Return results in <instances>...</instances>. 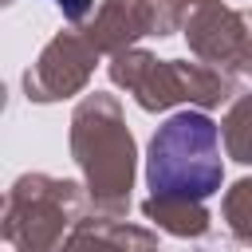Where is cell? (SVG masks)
<instances>
[{
    "label": "cell",
    "instance_id": "obj_1",
    "mask_svg": "<svg viewBox=\"0 0 252 252\" xmlns=\"http://www.w3.org/2000/svg\"><path fill=\"white\" fill-rule=\"evenodd\" d=\"M71 154L83 169L94 213L126 217L134 185V138L114 94H87L71 114Z\"/></svg>",
    "mask_w": 252,
    "mask_h": 252
},
{
    "label": "cell",
    "instance_id": "obj_2",
    "mask_svg": "<svg viewBox=\"0 0 252 252\" xmlns=\"http://www.w3.org/2000/svg\"><path fill=\"white\" fill-rule=\"evenodd\" d=\"M220 130L201 110H181L150 138L146 181L150 197L205 201L220 189Z\"/></svg>",
    "mask_w": 252,
    "mask_h": 252
},
{
    "label": "cell",
    "instance_id": "obj_3",
    "mask_svg": "<svg viewBox=\"0 0 252 252\" xmlns=\"http://www.w3.org/2000/svg\"><path fill=\"white\" fill-rule=\"evenodd\" d=\"M110 79L134 94L142 110H169L177 102L193 106H220L232 98L236 79L213 63H181V59H154L150 51H118L110 63Z\"/></svg>",
    "mask_w": 252,
    "mask_h": 252
},
{
    "label": "cell",
    "instance_id": "obj_4",
    "mask_svg": "<svg viewBox=\"0 0 252 252\" xmlns=\"http://www.w3.org/2000/svg\"><path fill=\"white\" fill-rule=\"evenodd\" d=\"M83 193L75 181L24 173L4 201V240L16 252H63V232L79 224Z\"/></svg>",
    "mask_w": 252,
    "mask_h": 252
},
{
    "label": "cell",
    "instance_id": "obj_5",
    "mask_svg": "<svg viewBox=\"0 0 252 252\" xmlns=\"http://www.w3.org/2000/svg\"><path fill=\"white\" fill-rule=\"evenodd\" d=\"M185 39L201 63H213L228 75H244L252 47L248 12H232L220 0H185Z\"/></svg>",
    "mask_w": 252,
    "mask_h": 252
},
{
    "label": "cell",
    "instance_id": "obj_6",
    "mask_svg": "<svg viewBox=\"0 0 252 252\" xmlns=\"http://www.w3.org/2000/svg\"><path fill=\"white\" fill-rule=\"evenodd\" d=\"M185 24V0H106L87 28L98 51H126L142 35H173Z\"/></svg>",
    "mask_w": 252,
    "mask_h": 252
},
{
    "label": "cell",
    "instance_id": "obj_7",
    "mask_svg": "<svg viewBox=\"0 0 252 252\" xmlns=\"http://www.w3.org/2000/svg\"><path fill=\"white\" fill-rule=\"evenodd\" d=\"M98 47L87 39V32H59L35 59V67L24 71V91L35 102H55L87 87L94 71Z\"/></svg>",
    "mask_w": 252,
    "mask_h": 252
},
{
    "label": "cell",
    "instance_id": "obj_8",
    "mask_svg": "<svg viewBox=\"0 0 252 252\" xmlns=\"http://www.w3.org/2000/svg\"><path fill=\"white\" fill-rule=\"evenodd\" d=\"M63 252H161V248L158 236H150L146 228L122 224L118 217H98V220H79Z\"/></svg>",
    "mask_w": 252,
    "mask_h": 252
},
{
    "label": "cell",
    "instance_id": "obj_9",
    "mask_svg": "<svg viewBox=\"0 0 252 252\" xmlns=\"http://www.w3.org/2000/svg\"><path fill=\"white\" fill-rule=\"evenodd\" d=\"M142 213H146L158 228H165V232H173V236H205V232H209V209H205V201L150 197V201L142 205Z\"/></svg>",
    "mask_w": 252,
    "mask_h": 252
},
{
    "label": "cell",
    "instance_id": "obj_10",
    "mask_svg": "<svg viewBox=\"0 0 252 252\" xmlns=\"http://www.w3.org/2000/svg\"><path fill=\"white\" fill-rule=\"evenodd\" d=\"M224 146H228V158H236L240 165H252V94L232 102L224 118Z\"/></svg>",
    "mask_w": 252,
    "mask_h": 252
},
{
    "label": "cell",
    "instance_id": "obj_11",
    "mask_svg": "<svg viewBox=\"0 0 252 252\" xmlns=\"http://www.w3.org/2000/svg\"><path fill=\"white\" fill-rule=\"evenodd\" d=\"M224 220H228V232L252 248V177L236 181L228 193H224Z\"/></svg>",
    "mask_w": 252,
    "mask_h": 252
},
{
    "label": "cell",
    "instance_id": "obj_12",
    "mask_svg": "<svg viewBox=\"0 0 252 252\" xmlns=\"http://www.w3.org/2000/svg\"><path fill=\"white\" fill-rule=\"evenodd\" d=\"M51 4H59V12H63L71 24H79V20L91 12V4H94V0H51Z\"/></svg>",
    "mask_w": 252,
    "mask_h": 252
},
{
    "label": "cell",
    "instance_id": "obj_13",
    "mask_svg": "<svg viewBox=\"0 0 252 252\" xmlns=\"http://www.w3.org/2000/svg\"><path fill=\"white\" fill-rule=\"evenodd\" d=\"M248 24H252V12H248ZM244 79H252V47H248V63H244Z\"/></svg>",
    "mask_w": 252,
    "mask_h": 252
}]
</instances>
